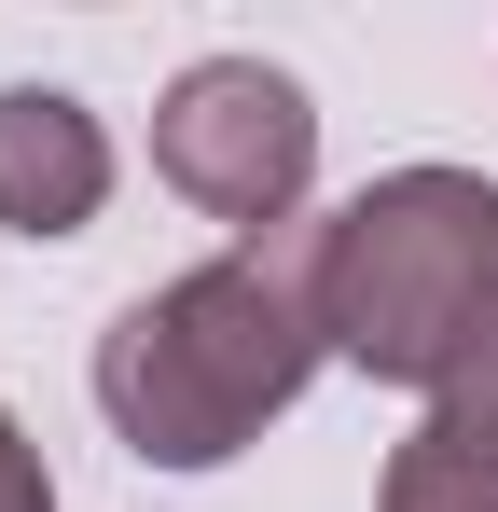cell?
I'll return each instance as SVG.
<instances>
[{"mask_svg":"<svg viewBox=\"0 0 498 512\" xmlns=\"http://www.w3.org/2000/svg\"><path fill=\"white\" fill-rule=\"evenodd\" d=\"M0 512H56V471H42V443L0 416Z\"/></svg>","mask_w":498,"mask_h":512,"instance_id":"cell-6","label":"cell"},{"mask_svg":"<svg viewBox=\"0 0 498 512\" xmlns=\"http://www.w3.org/2000/svg\"><path fill=\"white\" fill-rule=\"evenodd\" d=\"M374 512H498V333L429 388V416L388 443Z\"/></svg>","mask_w":498,"mask_h":512,"instance_id":"cell-5","label":"cell"},{"mask_svg":"<svg viewBox=\"0 0 498 512\" xmlns=\"http://www.w3.org/2000/svg\"><path fill=\"white\" fill-rule=\"evenodd\" d=\"M111 208V125L70 84H0V236H83Z\"/></svg>","mask_w":498,"mask_h":512,"instance_id":"cell-4","label":"cell"},{"mask_svg":"<svg viewBox=\"0 0 498 512\" xmlns=\"http://www.w3.org/2000/svg\"><path fill=\"white\" fill-rule=\"evenodd\" d=\"M305 250H319L332 360H360L374 388H443L498 333V180L485 167H388L332 222H305Z\"/></svg>","mask_w":498,"mask_h":512,"instance_id":"cell-2","label":"cell"},{"mask_svg":"<svg viewBox=\"0 0 498 512\" xmlns=\"http://www.w3.org/2000/svg\"><path fill=\"white\" fill-rule=\"evenodd\" d=\"M319 360H332L319 250H305V222H291V236H249V250L139 291V305L97 333V416H111L125 457H153V471H222L236 443H263V429L305 402Z\"/></svg>","mask_w":498,"mask_h":512,"instance_id":"cell-1","label":"cell"},{"mask_svg":"<svg viewBox=\"0 0 498 512\" xmlns=\"http://www.w3.org/2000/svg\"><path fill=\"white\" fill-rule=\"evenodd\" d=\"M153 180L194 194L208 222H236V250L249 236H291V222H305V180H319V111H305V84L263 70V56H194V70L153 97Z\"/></svg>","mask_w":498,"mask_h":512,"instance_id":"cell-3","label":"cell"}]
</instances>
